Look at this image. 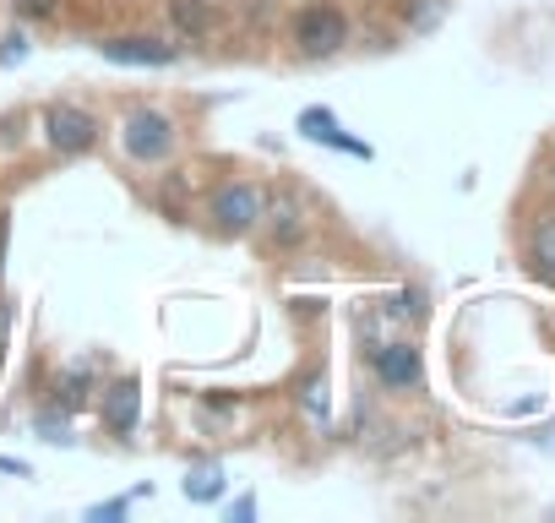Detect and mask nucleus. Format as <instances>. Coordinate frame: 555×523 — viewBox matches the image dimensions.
<instances>
[{
	"instance_id": "nucleus-13",
	"label": "nucleus",
	"mask_w": 555,
	"mask_h": 523,
	"mask_svg": "<svg viewBox=\"0 0 555 523\" xmlns=\"http://www.w3.org/2000/svg\"><path fill=\"white\" fill-rule=\"evenodd\" d=\"M185 496H191V501H218V496H223V469H218V463H196V469L185 474Z\"/></svg>"
},
{
	"instance_id": "nucleus-6",
	"label": "nucleus",
	"mask_w": 555,
	"mask_h": 523,
	"mask_svg": "<svg viewBox=\"0 0 555 523\" xmlns=\"http://www.w3.org/2000/svg\"><path fill=\"white\" fill-rule=\"evenodd\" d=\"M371 371H376V382L387 393H409V387H420L425 360H420V349L409 339H392V344H376L371 349Z\"/></svg>"
},
{
	"instance_id": "nucleus-20",
	"label": "nucleus",
	"mask_w": 555,
	"mask_h": 523,
	"mask_svg": "<svg viewBox=\"0 0 555 523\" xmlns=\"http://www.w3.org/2000/svg\"><path fill=\"white\" fill-rule=\"evenodd\" d=\"M250 512H256V501H250V496H240V501L229 507V518H250Z\"/></svg>"
},
{
	"instance_id": "nucleus-19",
	"label": "nucleus",
	"mask_w": 555,
	"mask_h": 523,
	"mask_svg": "<svg viewBox=\"0 0 555 523\" xmlns=\"http://www.w3.org/2000/svg\"><path fill=\"white\" fill-rule=\"evenodd\" d=\"M7 333H12V306L0 301V355H7Z\"/></svg>"
},
{
	"instance_id": "nucleus-16",
	"label": "nucleus",
	"mask_w": 555,
	"mask_h": 523,
	"mask_svg": "<svg viewBox=\"0 0 555 523\" xmlns=\"http://www.w3.org/2000/svg\"><path fill=\"white\" fill-rule=\"evenodd\" d=\"M34 425L44 431V442H72V436H66V409H50V414H39Z\"/></svg>"
},
{
	"instance_id": "nucleus-2",
	"label": "nucleus",
	"mask_w": 555,
	"mask_h": 523,
	"mask_svg": "<svg viewBox=\"0 0 555 523\" xmlns=\"http://www.w3.org/2000/svg\"><path fill=\"white\" fill-rule=\"evenodd\" d=\"M39 131H44L50 153H61V158H82V153L99 148V120L82 104H44Z\"/></svg>"
},
{
	"instance_id": "nucleus-8",
	"label": "nucleus",
	"mask_w": 555,
	"mask_h": 523,
	"mask_svg": "<svg viewBox=\"0 0 555 523\" xmlns=\"http://www.w3.org/2000/svg\"><path fill=\"white\" fill-rule=\"evenodd\" d=\"M99 414H104V431L126 442V436L142 425V382H137V377H120V382H109V387H104V404H99Z\"/></svg>"
},
{
	"instance_id": "nucleus-18",
	"label": "nucleus",
	"mask_w": 555,
	"mask_h": 523,
	"mask_svg": "<svg viewBox=\"0 0 555 523\" xmlns=\"http://www.w3.org/2000/svg\"><path fill=\"white\" fill-rule=\"evenodd\" d=\"M23 50H28V44H23V34H7V50H0V66H17V61H23Z\"/></svg>"
},
{
	"instance_id": "nucleus-12",
	"label": "nucleus",
	"mask_w": 555,
	"mask_h": 523,
	"mask_svg": "<svg viewBox=\"0 0 555 523\" xmlns=\"http://www.w3.org/2000/svg\"><path fill=\"white\" fill-rule=\"evenodd\" d=\"M88 393H93V377H88V371H61V377H55V409L77 414V409L88 404Z\"/></svg>"
},
{
	"instance_id": "nucleus-9",
	"label": "nucleus",
	"mask_w": 555,
	"mask_h": 523,
	"mask_svg": "<svg viewBox=\"0 0 555 523\" xmlns=\"http://www.w3.org/2000/svg\"><path fill=\"white\" fill-rule=\"evenodd\" d=\"M261 229H267V240L278 245V251H295L300 240H306V202L300 196H267V213H261Z\"/></svg>"
},
{
	"instance_id": "nucleus-5",
	"label": "nucleus",
	"mask_w": 555,
	"mask_h": 523,
	"mask_svg": "<svg viewBox=\"0 0 555 523\" xmlns=\"http://www.w3.org/2000/svg\"><path fill=\"white\" fill-rule=\"evenodd\" d=\"M99 55L115 61V66H142V72H158V66H175V44L153 39V34H109L99 39Z\"/></svg>"
},
{
	"instance_id": "nucleus-1",
	"label": "nucleus",
	"mask_w": 555,
	"mask_h": 523,
	"mask_svg": "<svg viewBox=\"0 0 555 523\" xmlns=\"http://www.w3.org/2000/svg\"><path fill=\"white\" fill-rule=\"evenodd\" d=\"M289 34H295V50L306 61H327V55H338L349 44V17L333 7V0H311V7L295 12Z\"/></svg>"
},
{
	"instance_id": "nucleus-14",
	"label": "nucleus",
	"mask_w": 555,
	"mask_h": 523,
	"mask_svg": "<svg viewBox=\"0 0 555 523\" xmlns=\"http://www.w3.org/2000/svg\"><path fill=\"white\" fill-rule=\"evenodd\" d=\"M403 23L420 28V34L436 28V23H441V0H403Z\"/></svg>"
},
{
	"instance_id": "nucleus-4",
	"label": "nucleus",
	"mask_w": 555,
	"mask_h": 523,
	"mask_svg": "<svg viewBox=\"0 0 555 523\" xmlns=\"http://www.w3.org/2000/svg\"><path fill=\"white\" fill-rule=\"evenodd\" d=\"M261 213H267V191L250 186V180H229V186H218L212 202H207V218H212L223 234H245V229H256Z\"/></svg>"
},
{
	"instance_id": "nucleus-7",
	"label": "nucleus",
	"mask_w": 555,
	"mask_h": 523,
	"mask_svg": "<svg viewBox=\"0 0 555 523\" xmlns=\"http://www.w3.org/2000/svg\"><path fill=\"white\" fill-rule=\"evenodd\" d=\"M295 131L306 137V142H322V148H338V153H349V158H376V148L371 142H360V137H349L344 126H338V115L333 110H300V120H295Z\"/></svg>"
},
{
	"instance_id": "nucleus-3",
	"label": "nucleus",
	"mask_w": 555,
	"mask_h": 523,
	"mask_svg": "<svg viewBox=\"0 0 555 523\" xmlns=\"http://www.w3.org/2000/svg\"><path fill=\"white\" fill-rule=\"evenodd\" d=\"M120 148H126V158H137V164H164L169 153H175V120L164 115V110H131L126 120H120Z\"/></svg>"
},
{
	"instance_id": "nucleus-17",
	"label": "nucleus",
	"mask_w": 555,
	"mask_h": 523,
	"mask_svg": "<svg viewBox=\"0 0 555 523\" xmlns=\"http://www.w3.org/2000/svg\"><path fill=\"white\" fill-rule=\"evenodd\" d=\"M126 507H131V501H126V496H115V501H99V507H88V518H93V523H104V518H126Z\"/></svg>"
},
{
	"instance_id": "nucleus-11",
	"label": "nucleus",
	"mask_w": 555,
	"mask_h": 523,
	"mask_svg": "<svg viewBox=\"0 0 555 523\" xmlns=\"http://www.w3.org/2000/svg\"><path fill=\"white\" fill-rule=\"evenodd\" d=\"M528 268H533V279H544V284L555 290V218H544V224L533 229V240H528Z\"/></svg>"
},
{
	"instance_id": "nucleus-15",
	"label": "nucleus",
	"mask_w": 555,
	"mask_h": 523,
	"mask_svg": "<svg viewBox=\"0 0 555 523\" xmlns=\"http://www.w3.org/2000/svg\"><path fill=\"white\" fill-rule=\"evenodd\" d=\"M12 12H17V23H50L61 12V0H12Z\"/></svg>"
},
{
	"instance_id": "nucleus-10",
	"label": "nucleus",
	"mask_w": 555,
	"mask_h": 523,
	"mask_svg": "<svg viewBox=\"0 0 555 523\" xmlns=\"http://www.w3.org/2000/svg\"><path fill=\"white\" fill-rule=\"evenodd\" d=\"M164 12H169L175 34H185V39H207L218 28V7H212V0H164Z\"/></svg>"
},
{
	"instance_id": "nucleus-21",
	"label": "nucleus",
	"mask_w": 555,
	"mask_h": 523,
	"mask_svg": "<svg viewBox=\"0 0 555 523\" xmlns=\"http://www.w3.org/2000/svg\"><path fill=\"white\" fill-rule=\"evenodd\" d=\"M0 245H7V224H0Z\"/></svg>"
}]
</instances>
